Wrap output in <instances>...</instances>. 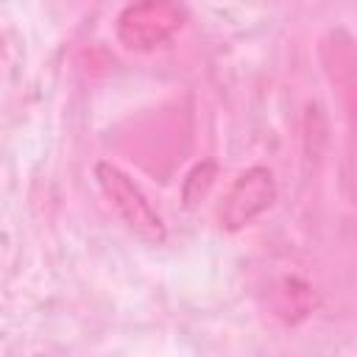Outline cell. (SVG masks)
<instances>
[{
	"instance_id": "1",
	"label": "cell",
	"mask_w": 357,
	"mask_h": 357,
	"mask_svg": "<svg viewBox=\"0 0 357 357\" xmlns=\"http://www.w3.org/2000/svg\"><path fill=\"white\" fill-rule=\"evenodd\" d=\"M95 181L120 218V223L139 237L148 245H162L167 240V223L162 212L153 206V201L145 195V190L114 162H98L95 165Z\"/></svg>"
},
{
	"instance_id": "2",
	"label": "cell",
	"mask_w": 357,
	"mask_h": 357,
	"mask_svg": "<svg viewBox=\"0 0 357 357\" xmlns=\"http://www.w3.org/2000/svg\"><path fill=\"white\" fill-rule=\"evenodd\" d=\"M187 22V8L173 0L128 3L114 20L117 42L131 53H153L165 47Z\"/></svg>"
},
{
	"instance_id": "3",
	"label": "cell",
	"mask_w": 357,
	"mask_h": 357,
	"mask_svg": "<svg viewBox=\"0 0 357 357\" xmlns=\"http://www.w3.org/2000/svg\"><path fill=\"white\" fill-rule=\"evenodd\" d=\"M279 198V184L271 167L251 165L234 176L215 206V220L223 231H240L262 218Z\"/></svg>"
},
{
	"instance_id": "4",
	"label": "cell",
	"mask_w": 357,
	"mask_h": 357,
	"mask_svg": "<svg viewBox=\"0 0 357 357\" xmlns=\"http://www.w3.org/2000/svg\"><path fill=\"white\" fill-rule=\"evenodd\" d=\"M315 307V293L304 279H282L279 290H276V315H282L284 321H301L312 312Z\"/></svg>"
},
{
	"instance_id": "5",
	"label": "cell",
	"mask_w": 357,
	"mask_h": 357,
	"mask_svg": "<svg viewBox=\"0 0 357 357\" xmlns=\"http://www.w3.org/2000/svg\"><path fill=\"white\" fill-rule=\"evenodd\" d=\"M215 173H218L215 162H198V165L187 173L184 184H181V195H184V204H187V206H195V204L209 192V187H212V181H215Z\"/></svg>"
}]
</instances>
